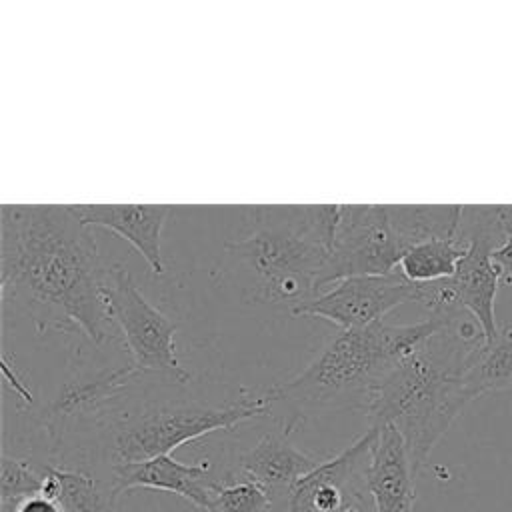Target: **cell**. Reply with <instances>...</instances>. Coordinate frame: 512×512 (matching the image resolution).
Instances as JSON below:
<instances>
[{"label": "cell", "instance_id": "obj_1", "mask_svg": "<svg viewBox=\"0 0 512 512\" xmlns=\"http://www.w3.org/2000/svg\"><path fill=\"white\" fill-rule=\"evenodd\" d=\"M0 296L36 330L80 334L94 346L110 338L102 302L108 266L88 226L70 206H2Z\"/></svg>", "mask_w": 512, "mask_h": 512}, {"label": "cell", "instance_id": "obj_2", "mask_svg": "<svg viewBox=\"0 0 512 512\" xmlns=\"http://www.w3.org/2000/svg\"><path fill=\"white\" fill-rule=\"evenodd\" d=\"M270 414L258 388H242L238 400L212 406L188 384L166 376L132 374L100 402L72 418L50 446L52 464L76 452L82 462L110 466L146 462L218 430Z\"/></svg>", "mask_w": 512, "mask_h": 512}, {"label": "cell", "instance_id": "obj_3", "mask_svg": "<svg viewBox=\"0 0 512 512\" xmlns=\"http://www.w3.org/2000/svg\"><path fill=\"white\" fill-rule=\"evenodd\" d=\"M484 344L478 322L454 318L414 354L388 370L366 410L370 426L392 424L404 438L414 474L472 400L464 372Z\"/></svg>", "mask_w": 512, "mask_h": 512}, {"label": "cell", "instance_id": "obj_4", "mask_svg": "<svg viewBox=\"0 0 512 512\" xmlns=\"http://www.w3.org/2000/svg\"><path fill=\"white\" fill-rule=\"evenodd\" d=\"M462 314H428L414 324H372L342 330L294 378L258 388L274 404L286 406L280 428L292 434L322 410H368L376 386L392 366L414 354L436 332Z\"/></svg>", "mask_w": 512, "mask_h": 512}, {"label": "cell", "instance_id": "obj_5", "mask_svg": "<svg viewBox=\"0 0 512 512\" xmlns=\"http://www.w3.org/2000/svg\"><path fill=\"white\" fill-rule=\"evenodd\" d=\"M342 204L256 206L252 230L224 248L258 278L250 302L292 312L322 288Z\"/></svg>", "mask_w": 512, "mask_h": 512}, {"label": "cell", "instance_id": "obj_6", "mask_svg": "<svg viewBox=\"0 0 512 512\" xmlns=\"http://www.w3.org/2000/svg\"><path fill=\"white\" fill-rule=\"evenodd\" d=\"M100 294L108 322L118 328L130 354L132 372L190 384L192 376L176 356L178 324L146 300L124 264L108 266Z\"/></svg>", "mask_w": 512, "mask_h": 512}, {"label": "cell", "instance_id": "obj_7", "mask_svg": "<svg viewBox=\"0 0 512 512\" xmlns=\"http://www.w3.org/2000/svg\"><path fill=\"white\" fill-rule=\"evenodd\" d=\"M404 256L382 204H342L332 254L322 276V288L352 276L388 274Z\"/></svg>", "mask_w": 512, "mask_h": 512}, {"label": "cell", "instance_id": "obj_8", "mask_svg": "<svg viewBox=\"0 0 512 512\" xmlns=\"http://www.w3.org/2000/svg\"><path fill=\"white\" fill-rule=\"evenodd\" d=\"M408 302H420V284H412L396 268L388 274L344 278L290 314L322 318L342 330H362Z\"/></svg>", "mask_w": 512, "mask_h": 512}, {"label": "cell", "instance_id": "obj_9", "mask_svg": "<svg viewBox=\"0 0 512 512\" xmlns=\"http://www.w3.org/2000/svg\"><path fill=\"white\" fill-rule=\"evenodd\" d=\"M380 426H370L336 456L322 460L292 488L288 512H340L348 490L364 478Z\"/></svg>", "mask_w": 512, "mask_h": 512}, {"label": "cell", "instance_id": "obj_10", "mask_svg": "<svg viewBox=\"0 0 512 512\" xmlns=\"http://www.w3.org/2000/svg\"><path fill=\"white\" fill-rule=\"evenodd\" d=\"M322 460L298 450L282 428L264 432L252 448L240 454L238 470L244 478L260 484L270 496L276 512H288L296 482L312 472Z\"/></svg>", "mask_w": 512, "mask_h": 512}, {"label": "cell", "instance_id": "obj_11", "mask_svg": "<svg viewBox=\"0 0 512 512\" xmlns=\"http://www.w3.org/2000/svg\"><path fill=\"white\" fill-rule=\"evenodd\" d=\"M174 206L168 204H76L72 214L84 226L112 230L130 242L156 274H164L162 230Z\"/></svg>", "mask_w": 512, "mask_h": 512}, {"label": "cell", "instance_id": "obj_12", "mask_svg": "<svg viewBox=\"0 0 512 512\" xmlns=\"http://www.w3.org/2000/svg\"><path fill=\"white\" fill-rule=\"evenodd\" d=\"M212 466L208 460L196 464L178 462L172 454L156 456L146 462L120 464L112 472V496L118 500L122 494L134 488L172 492L194 504L196 508L208 510L210 504V484L214 482L210 474Z\"/></svg>", "mask_w": 512, "mask_h": 512}, {"label": "cell", "instance_id": "obj_13", "mask_svg": "<svg viewBox=\"0 0 512 512\" xmlns=\"http://www.w3.org/2000/svg\"><path fill=\"white\" fill-rule=\"evenodd\" d=\"M414 468L402 434L392 426H380L366 466L364 482L376 512H412L416 502Z\"/></svg>", "mask_w": 512, "mask_h": 512}, {"label": "cell", "instance_id": "obj_14", "mask_svg": "<svg viewBox=\"0 0 512 512\" xmlns=\"http://www.w3.org/2000/svg\"><path fill=\"white\" fill-rule=\"evenodd\" d=\"M464 206H388L390 224L404 246L456 236Z\"/></svg>", "mask_w": 512, "mask_h": 512}, {"label": "cell", "instance_id": "obj_15", "mask_svg": "<svg viewBox=\"0 0 512 512\" xmlns=\"http://www.w3.org/2000/svg\"><path fill=\"white\" fill-rule=\"evenodd\" d=\"M468 252V242L458 234L416 244L404 252L398 270L412 284H432L452 278Z\"/></svg>", "mask_w": 512, "mask_h": 512}, {"label": "cell", "instance_id": "obj_16", "mask_svg": "<svg viewBox=\"0 0 512 512\" xmlns=\"http://www.w3.org/2000/svg\"><path fill=\"white\" fill-rule=\"evenodd\" d=\"M464 386L472 400L512 388V326L500 328L494 342L476 350L464 372Z\"/></svg>", "mask_w": 512, "mask_h": 512}, {"label": "cell", "instance_id": "obj_17", "mask_svg": "<svg viewBox=\"0 0 512 512\" xmlns=\"http://www.w3.org/2000/svg\"><path fill=\"white\" fill-rule=\"evenodd\" d=\"M58 478V502L64 512H114L112 488L104 486L92 472L52 464Z\"/></svg>", "mask_w": 512, "mask_h": 512}, {"label": "cell", "instance_id": "obj_18", "mask_svg": "<svg viewBox=\"0 0 512 512\" xmlns=\"http://www.w3.org/2000/svg\"><path fill=\"white\" fill-rule=\"evenodd\" d=\"M206 512H276L266 490L248 478L228 472L210 484V504Z\"/></svg>", "mask_w": 512, "mask_h": 512}, {"label": "cell", "instance_id": "obj_19", "mask_svg": "<svg viewBox=\"0 0 512 512\" xmlns=\"http://www.w3.org/2000/svg\"><path fill=\"white\" fill-rule=\"evenodd\" d=\"M46 478V462L28 456L2 454L0 458V502L10 508L18 500L42 492Z\"/></svg>", "mask_w": 512, "mask_h": 512}, {"label": "cell", "instance_id": "obj_20", "mask_svg": "<svg viewBox=\"0 0 512 512\" xmlns=\"http://www.w3.org/2000/svg\"><path fill=\"white\" fill-rule=\"evenodd\" d=\"M508 210V222H506V240L492 252V260L496 268L500 270V278L506 284H512V216H510V206Z\"/></svg>", "mask_w": 512, "mask_h": 512}, {"label": "cell", "instance_id": "obj_21", "mask_svg": "<svg viewBox=\"0 0 512 512\" xmlns=\"http://www.w3.org/2000/svg\"><path fill=\"white\" fill-rule=\"evenodd\" d=\"M366 474V472H364ZM340 512H376L374 502L366 490V482L364 478L358 480L346 494V500L340 508Z\"/></svg>", "mask_w": 512, "mask_h": 512}, {"label": "cell", "instance_id": "obj_22", "mask_svg": "<svg viewBox=\"0 0 512 512\" xmlns=\"http://www.w3.org/2000/svg\"><path fill=\"white\" fill-rule=\"evenodd\" d=\"M10 512H64V508H62V504L58 500H52V498H46L42 494H36V496H28V498L18 500L16 504H12Z\"/></svg>", "mask_w": 512, "mask_h": 512}]
</instances>
